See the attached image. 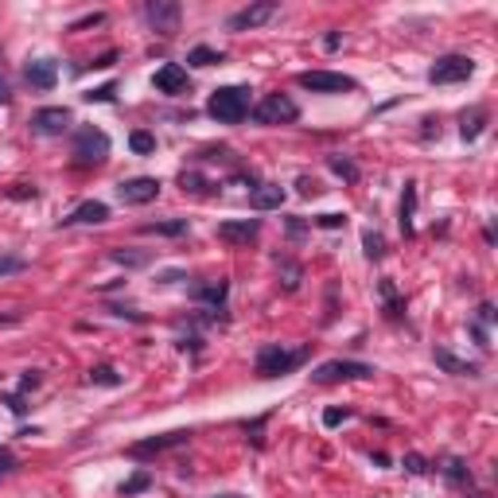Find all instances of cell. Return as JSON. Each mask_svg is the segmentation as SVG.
<instances>
[{
  "label": "cell",
  "instance_id": "obj_1",
  "mask_svg": "<svg viewBox=\"0 0 498 498\" xmlns=\"http://www.w3.org/2000/svg\"><path fill=\"white\" fill-rule=\"evenodd\" d=\"M308 346H296V351H285L280 343H265L257 351V378L261 381H272V378H285V374H296L308 362Z\"/></svg>",
  "mask_w": 498,
  "mask_h": 498
},
{
  "label": "cell",
  "instance_id": "obj_2",
  "mask_svg": "<svg viewBox=\"0 0 498 498\" xmlns=\"http://www.w3.org/2000/svg\"><path fill=\"white\" fill-rule=\"evenodd\" d=\"M249 86H218L206 102V113L218 124H242L249 117Z\"/></svg>",
  "mask_w": 498,
  "mask_h": 498
},
{
  "label": "cell",
  "instance_id": "obj_3",
  "mask_svg": "<svg viewBox=\"0 0 498 498\" xmlns=\"http://www.w3.org/2000/svg\"><path fill=\"white\" fill-rule=\"evenodd\" d=\"M374 366H366V362H354V359H331L323 362V366L312 370V381L315 386H335V381H366L374 378Z\"/></svg>",
  "mask_w": 498,
  "mask_h": 498
},
{
  "label": "cell",
  "instance_id": "obj_4",
  "mask_svg": "<svg viewBox=\"0 0 498 498\" xmlns=\"http://www.w3.org/2000/svg\"><path fill=\"white\" fill-rule=\"evenodd\" d=\"M249 113H253L257 124H292L296 117H300V105H296L288 94H280V90H277V94H265Z\"/></svg>",
  "mask_w": 498,
  "mask_h": 498
},
{
  "label": "cell",
  "instance_id": "obj_5",
  "mask_svg": "<svg viewBox=\"0 0 498 498\" xmlns=\"http://www.w3.org/2000/svg\"><path fill=\"white\" fill-rule=\"evenodd\" d=\"M74 160L78 164H102L105 156H110V137H105L102 129H94V124H82L78 132H74Z\"/></svg>",
  "mask_w": 498,
  "mask_h": 498
},
{
  "label": "cell",
  "instance_id": "obj_6",
  "mask_svg": "<svg viewBox=\"0 0 498 498\" xmlns=\"http://www.w3.org/2000/svg\"><path fill=\"white\" fill-rule=\"evenodd\" d=\"M471 74H475V59H467V55H440V59L428 66V82H433V86L467 82Z\"/></svg>",
  "mask_w": 498,
  "mask_h": 498
},
{
  "label": "cell",
  "instance_id": "obj_7",
  "mask_svg": "<svg viewBox=\"0 0 498 498\" xmlns=\"http://www.w3.org/2000/svg\"><path fill=\"white\" fill-rule=\"evenodd\" d=\"M144 20L152 31H160L164 39H171L179 31V20H184V8L179 0H148L144 4Z\"/></svg>",
  "mask_w": 498,
  "mask_h": 498
},
{
  "label": "cell",
  "instance_id": "obj_8",
  "mask_svg": "<svg viewBox=\"0 0 498 498\" xmlns=\"http://www.w3.org/2000/svg\"><path fill=\"white\" fill-rule=\"evenodd\" d=\"M296 82L312 94H351V90H359V82L351 74H335V70H304Z\"/></svg>",
  "mask_w": 498,
  "mask_h": 498
},
{
  "label": "cell",
  "instance_id": "obj_9",
  "mask_svg": "<svg viewBox=\"0 0 498 498\" xmlns=\"http://www.w3.org/2000/svg\"><path fill=\"white\" fill-rule=\"evenodd\" d=\"M272 16H277V0H257V4H249V8H242V12L230 16L226 28L234 31V36H242V31H249V28H261V23H269Z\"/></svg>",
  "mask_w": 498,
  "mask_h": 498
},
{
  "label": "cell",
  "instance_id": "obj_10",
  "mask_svg": "<svg viewBox=\"0 0 498 498\" xmlns=\"http://www.w3.org/2000/svg\"><path fill=\"white\" fill-rule=\"evenodd\" d=\"M156 195H160V179H152V176H137V179H121L117 184V198L124 206L156 203Z\"/></svg>",
  "mask_w": 498,
  "mask_h": 498
},
{
  "label": "cell",
  "instance_id": "obj_11",
  "mask_svg": "<svg viewBox=\"0 0 498 498\" xmlns=\"http://www.w3.org/2000/svg\"><path fill=\"white\" fill-rule=\"evenodd\" d=\"M70 124H74V117L63 105H47V110L31 113V132H39V137H63Z\"/></svg>",
  "mask_w": 498,
  "mask_h": 498
},
{
  "label": "cell",
  "instance_id": "obj_12",
  "mask_svg": "<svg viewBox=\"0 0 498 498\" xmlns=\"http://www.w3.org/2000/svg\"><path fill=\"white\" fill-rule=\"evenodd\" d=\"M191 440V428H176V433H160V436H148V440H137V444H129V455H137V460H144V455H160L168 452V447H179Z\"/></svg>",
  "mask_w": 498,
  "mask_h": 498
},
{
  "label": "cell",
  "instance_id": "obj_13",
  "mask_svg": "<svg viewBox=\"0 0 498 498\" xmlns=\"http://www.w3.org/2000/svg\"><path fill=\"white\" fill-rule=\"evenodd\" d=\"M257 234H261V218H230V222H218V242H226V245H249Z\"/></svg>",
  "mask_w": 498,
  "mask_h": 498
},
{
  "label": "cell",
  "instance_id": "obj_14",
  "mask_svg": "<svg viewBox=\"0 0 498 498\" xmlns=\"http://www.w3.org/2000/svg\"><path fill=\"white\" fill-rule=\"evenodd\" d=\"M152 86L160 90V94H171V97H179V94H187V90H191V78H187V70H184L179 63H164L160 70H156Z\"/></svg>",
  "mask_w": 498,
  "mask_h": 498
},
{
  "label": "cell",
  "instance_id": "obj_15",
  "mask_svg": "<svg viewBox=\"0 0 498 498\" xmlns=\"http://www.w3.org/2000/svg\"><path fill=\"white\" fill-rule=\"evenodd\" d=\"M102 222H110V206L97 203V198H90V203L74 206L66 218H59V226H102Z\"/></svg>",
  "mask_w": 498,
  "mask_h": 498
},
{
  "label": "cell",
  "instance_id": "obj_16",
  "mask_svg": "<svg viewBox=\"0 0 498 498\" xmlns=\"http://www.w3.org/2000/svg\"><path fill=\"white\" fill-rule=\"evenodd\" d=\"M23 78H28V86H36V90H55V82H59V63L55 59H31L23 66Z\"/></svg>",
  "mask_w": 498,
  "mask_h": 498
},
{
  "label": "cell",
  "instance_id": "obj_17",
  "mask_svg": "<svg viewBox=\"0 0 498 498\" xmlns=\"http://www.w3.org/2000/svg\"><path fill=\"white\" fill-rule=\"evenodd\" d=\"M226 296H230V280H203V285H195L191 288V300L195 304H206L211 312H218L222 304H226Z\"/></svg>",
  "mask_w": 498,
  "mask_h": 498
},
{
  "label": "cell",
  "instance_id": "obj_18",
  "mask_svg": "<svg viewBox=\"0 0 498 498\" xmlns=\"http://www.w3.org/2000/svg\"><path fill=\"white\" fill-rule=\"evenodd\" d=\"M433 359H436V366L444 370V374H455V378H479V366H475V362L455 359L452 351H444V346H436V351H433Z\"/></svg>",
  "mask_w": 498,
  "mask_h": 498
},
{
  "label": "cell",
  "instance_id": "obj_19",
  "mask_svg": "<svg viewBox=\"0 0 498 498\" xmlns=\"http://www.w3.org/2000/svg\"><path fill=\"white\" fill-rule=\"evenodd\" d=\"M285 195L288 191L280 184H257L249 203H253V211H280V206H285Z\"/></svg>",
  "mask_w": 498,
  "mask_h": 498
},
{
  "label": "cell",
  "instance_id": "obj_20",
  "mask_svg": "<svg viewBox=\"0 0 498 498\" xmlns=\"http://www.w3.org/2000/svg\"><path fill=\"white\" fill-rule=\"evenodd\" d=\"M413 214H417V184H405V195H401V234L413 238L417 234V226H413Z\"/></svg>",
  "mask_w": 498,
  "mask_h": 498
},
{
  "label": "cell",
  "instance_id": "obj_21",
  "mask_svg": "<svg viewBox=\"0 0 498 498\" xmlns=\"http://www.w3.org/2000/svg\"><path fill=\"white\" fill-rule=\"evenodd\" d=\"M440 475H444L452 487H471V467L460 460V455H447L444 467H440Z\"/></svg>",
  "mask_w": 498,
  "mask_h": 498
},
{
  "label": "cell",
  "instance_id": "obj_22",
  "mask_svg": "<svg viewBox=\"0 0 498 498\" xmlns=\"http://www.w3.org/2000/svg\"><path fill=\"white\" fill-rule=\"evenodd\" d=\"M327 168L335 171L343 184H359V164L351 160V156H343V152H331L327 156Z\"/></svg>",
  "mask_w": 498,
  "mask_h": 498
},
{
  "label": "cell",
  "instance_id": "obj_23",
  "mask_svg": "<svg viewBox=\"0 0 498 498\" xmlns=\"http://www.w3.org/2000/svg\"><path fill=\"white\" fill-rule=\"evenodd\" d=\"M378 292H381V304H386V315H389V319H401V315H405V296H397L393 280H381Z\"/></svg>",
  "mask_w": 498,
  "mask_h": 498
},
{
  "label": "cell",
  "instance_id": "obj_24",
  "mask_svg": "<svg viewBox=\"0 0 498 498\" xmlns=\"http://www.w3.org/2000/svg\"><path fill=\"white\" fill-rule=\"evenodd\" d=\"M144 234H160V238H184L187 234V218H164V222H144Z\"/></svg>",
  "mask_w": 498,
  "mask_h": 498
},
{
  "label": "cell",
  "instance_id": "obj_25",
  "mask_svg": "<svg viewBox=\"0 0 498 498\" xmlns=\"http://www.w3.org/2000/svg\"><path fill=\"white\" fill-rule=\"evenodd\" d=\"M483 124H487V110L483 105H475L471 113H463V124H460V132H463V140H479V132H483Z\"/></svg>",
  "mask_w": 498,
  "mask_h": 498
},
{
  "label": "cell",
  "instance_id": "obj_26",
  "mask_svg": "<svg viewBox=\"0 0 498 498\" xmlns=\"http://www.w3.org/2000/svg\"><path fill=\"white\" fill-rule=\"evenodd\" d=\"M179 187L191 191V195H214L218 184H211L206 176H198V171H179Z\"/></svg>",
  "mask_w": 498,
  "mask_h": 498
},
{
  "label": "cell",
  "instance_id": "obj_27",
  "mask_svg": "<svg viewBox=\"0 0 498 498\" xmlns=\"http://www.w3.org/2000/svg\"><path fill=\"white\" fill-rule=\"evenodd\" d=\"M23 269H28V257H20V253H8V249H0V280H4V277H20Z\"/></svg>",
  "mask_w": 498,
  "mask_h": 498
},
{
  "label": "cell",
  "instance_id": "obj_28",
  "mask_svg": "<svg viewBox=\"0 0 498 498\" xmlns=\"http://www.w3.org/2000/svg\"><path fill=\"white\" fill-rule=\"evenodd\" d=\"M362 253H366L370 261H381V257H386V242H381L378 230H362Z\"/></svg>",
  "mask_w": 498,
  "mask_h": 498
},
{
  "label": "cell",
  "instance_id": "obj_29",
  "mask_svg": "<svg viewBox=\"0 0 498 498\" xmlns=\"http://www.w3.org/2000/svg\"><path fill=\"white\" fill-rule=\"evenodd\" d=\"M187 63L191 66H218L222 63V51H214V47H191Z\"/></svg>",
  "mask_w": 498,
  "mask_h": 498
},
{
  "label": "cell",
  "instance_id": "obj_30",
  "mask_svg": "<svg viewBox=\"0 0 498 498\" xmlns=\"http://www.w3.org/2000/svg\"><path fill=\"white\" fill-rule=\"evenodd\" d=\"M110 257H113L117 265H124V269H140V265H148V261H152L148 253H137V249H113Z\"/></svg>",
  "mask_w": 498,
  "mask_h": 498
},
{
  "label": "cell",
  "instance_id": "obj_31",
  "mask_svg": "<svg viewBox=\"0 0 498 498\" xmlns=\"http://www.w3.org/2000/svg\"><path fill=\"white\" fill-rule=\"evenodd\" d=\"M90 381H94V386H105V389H117L121 386V374L113 366H94V370H90Z\"/></svg>",
  "mask_w": 498,
  "mask_h": 498
},
{
  "label": "cell",
  "instance_id": "obj_32",
  "mask_svg": "<svg viewBox=\"0 0 498 498\" xmlns=\"http://www.w3.org/2000/svg\"><path fill=\"white\" fill-rule=\"evenodd\" d=\"M129 148H132L137 156H148V152H156V137H152V132H144V129H137V132L129 137Z\"/></svg>",
  "mask_w": 498,
  "mask_h": 498
},
{
  "label": "cell",
  "instance_id": "obj_33",
  "mask_svg": "<svg viewBox=\"0 0 498 498\" xmlns=\"http://www.w3.org/2000/svg\"><path fill=\"white\" fill-rule=\"evenodd\" d=\"M148 487H152V475H148V471H137L129 483H121V498H132V494L148 491Z\"/></svg>",
  "mask_w": 498,
  "mask_h": 498
},
{
  "label": "cell",
  "instance_id": "obj_34",
  "mask_svg": "<svg viewBox=\"0 0 498 498\" xmlns=\"http://www.w3.org/2000/svg\"><path fill=\"white\" fill-rule=\"evenodd\" d=\"M280 269H285V292H296V288H300L304 269H300L296 261H280Z\"/></svg>",
  "mask_w": 498,
  "mask_h": 498
},
{
  "label": "cell",
  "instance_id": "obj_35",
  "mask_svg": "<svg viewBox=\"0 0 498 498\" xmlns=\"http://www.w3.org/2000/svg\"><path fill=\"white\" fill-rule=\"evenodd\" d=\"M86 102H113L117 97V82H105V86H97V90H86Z\"/></svg>",
  "mask_w": 498,
  "mask_h": 498
},
{
  "label": "cell",
  "instance_id": "obj_36",
  "mask_svg": "<svg viewBox=\"0 0 498 498\" xmlns=\"http://www.w3.org/2000/svg\"><path fill=\"white\" fill-rule=\"evenodd\" d=\"M97 23H105V12H90V16H82V20H74L66 31H86V28H97Z\"/></svg>",
  "mask_w": 498,
  "mask_h": 498
},
{
  "label": "cell",
  "instance_id": "obj_37",
  "mask_svg": "<svg viewBox=\"0 0 498 498\" xmlns=\"http://www.w3.org/2000/svg\"><path fill=\"white\" fill-rule=\"evenodd\" d=\"M43 386V370H28L20 378V393H31V389H39Z\"/></svg>",
  "mask_w": 498,
  "mask_h": 498
},
{
  "label": "cell",
  "instance_id": "obj_38",
  "mask_svg": "<svg viewBox=\"0 0 498 498\" xmlns=\"http://www.w3.org/2000/svg\"><path fill=\"white\" fill-rule=\"evenodd\" d=\"M405 471H409V475H428V463L420 460L417 452H409V455H405Z\"/></svg>",
  "mask_w": 498,
  "mask_h": 498
},
{
  "label": "cell",
  "instance_id": "obj_39",
  "mask_svg": "<svg viewBox=\"0 0 498 498\" xmlns=\"http://www.w3.org/2000/svg\"><path fill=\"white\" fill-rule=\"evenodd\" d=\"M296 191H300V195H304V198H315V195H319V191H323V187H319V184H315V179H312V176H300V179H296Z\"/></svg>",
  "mask_w": 498,
  "mask_h": 498
},
{
  "label": "cell",
  "instance_id": "obj_40",
  "mask_svg": "<svg viewBox=\"0 0 498 498\" xmlns=\"http://www.w3.org/2000/svg\"><path fill=\"white\" fill-rule=\"evenodd\" d=\"M315 226H323V230H343L346 218H343V214H319V218H315Z\"/></svg>",
  "mask_w": 498,
  "mask_h": 498
},
{
  "label": "cell",
  "instance_id": "obj_41",
  "mask_svg": "<svg viewBox=\"0 0 498 498\" xmlns=\"http://www.w3.org/2000/svg\"><path fill=\"white\" fill-rule=\"evenodd\" d=\"M285 230H288V238H304V234H308V222L292 214V218H285Z\"/></svg>",
  "mask_w": 498,
  "mask_h": 498
},
{
  "label": "cell",
  "instance_id": "obj_42",
  "mask_svg": "<svg viewBox=\"0 0 498 498\" xmlns=\"http://www.w3.org/2000/svg\"><path fill=\"white\" fill-rule=\"evenodd\" d=\"M39 191L36 187H28V184H16V187H8V198H16V203H23V198H36Z\"/></svg>",
  "mask_w": 498,
  "mask_h": 498
},
{
  "label": "cell",
  "instance_id": "obj_43",
  "mask_svg": "<svg viewBox=\"0 0 498 498\" xmlns=\"http://www.w3.org/2000/svg\"><path fill=\"white\" fill-rule=\"evenodd\" d=\"M346 417H351V409H327V413H323V425L335 428V425H343Z\"/></svg>",
  "mask_w": 498,
  "mask_h": 498
},
{
  "label": "cell",
  "instance_id": "obj_44",
  "mask_svg": "<svg viewBox=\"0 0 498 498\" xmlns=\"http://www.w3.org/2000/svg\"><path fill=\"white\" fill-rule=\"evenodd\" d=\"M113 315H121V319H132V323H144V315H140L137 308H121V304H113V308H110Z\"/></svg>",
  "mask_w": 498,
  "mask_h": 498
},
{
  "label": "cell",
  "instance_id": "obj_45",
  "mask_svg": "<svg viewBox=\"0 0 498 498\" xmlns=\"http://www.w3.org/2000/svg\"><path fill=\"white\" fill-rule=\"evenodd\" d=\"M4 405L16 413V417H23V413H28V405H23V397H20V393H8V397H4Z\"/></svg>",
  "mask_w": 498,
  "mask_h": 498
},
{
  "label": "cell",
  "instance_id": "obj_46",
  "mask_svg": "<svg viewBox=\"0 0 498 498\" xmlns=\"http://www.w3.org/2000/svg\"><path fill=\"white\" fill-rule=\"evenodd\" d=\"M12 467H16V455L12 452H0V475H8Z\"/></svg>",
  "mask_w": 498,
  "mask_h": 498
},
{
  "label": "cell",
  "instance_id": "obj_47",
  "mask_svg": "<svg viewBox=\"0 0 498 498\" xmlns=\"http://www.w3.org/2000/svg\"><path fill=\"white\" fill-rule=\"evenodd\" d=\"M479 323H494V304H479Z\"/></svg>",
  "mask_w": 498,
  "mask_h": 498
},
{
  "label": "cell",
  "instance_id": "obj_48",
  "mask_svg": "<svg viewBox=\"0 0 498 498\" xmlns=\"http://www.w3.org/2000/svg\"><path fill=\"white\" fill-rule=\"evenodd\" d=\"M113 63H117V51H105V55H97V59H94V66H102V70H105V66H113Z\"/></svg>",
  "mask_w": 498,
  "mask_h": 498
},
{
  "label": "cell",
  "instance_id": "obj_49",
  "mask_svg": "<svg viewBox=\"0 0 498 498\" xmlns=\"http://www.w3.org/2000/svg\"><path fill=\"white\" fill-rule=\"evenodd\" d=\"M339 43H343V36H339V31H331V36L323 39V47H327V51H339Z\"/></svg>",
  "mask_w": 498,
  "mask_h": 498
},
{
  "label": "cell",
  "instance_id": "obj_50",
  "mask_svg": "<svg viewBox=\"0 0 498 498\" xmlns=\"http://www.w3.org/2000/svg\"><path fill=\"white\" fill-rule=\"evenodd\" d=\"M176 280H184V272H176V269H171V272H160V285H176Z\"/></svg>",
  "mask_w": 498,
  "mask_h": 498
},
{
  "label": "cell",
  "instance_id": "obj_51",
  "mask_svg": "<svg viewBox=\"0 0 498 498\" xmlns=\"http://www.w3.org/2000/svg\"><path fill=\"white\" fill-rule=\"evenodd\" d=\"M471 335H475V343H479V346H487V331L479 327V323H471Z\"/></svg>",
  "mask_w": 498,
  "mask_h": 498
},
{
  "label": "cell",
  "instance_id": "obj_52",
  "mask_svg": "<svg viewBox=\"0 0 498 498\" xmlns=\"http://www.w3.org/2000/svg\"><path fill=\"white\" fill-rule=\"evenodd\" d=\"M8 97H12V94H8V82L0 78V105H8Z\"/></svg>",
  "mask_w": 498,
  "mask_h": 498
},
{
  "label": "cell",
  "instance_id": "obj_53",
  "mask_svg": "<svg viewBox=\"0 0 498 498\" xmlns=\"http://www.w3.org/2000/svg\"><path fill=\"white\" fill-rule=\"evenodd\" d=\"M8 323H16V315H4V312H0V327H8Z\"/></svg>",
  "mask_w": 498,
  "mask_h": 498
},
{
  "label": "cell",
  "instance_id": "obj_54",
  "mask_svg": "<svg viewBox=\"0 0 498 498\" xmlns=\"http://www.w3.org/2000/svg\"><path fill=\"white\" fill-rule=\"evenodd\" d=\"M211 498H245V494H211Z\"/></svg>",
  "mask_w": 498,
  "mask_h": 498
}]
</instances>
